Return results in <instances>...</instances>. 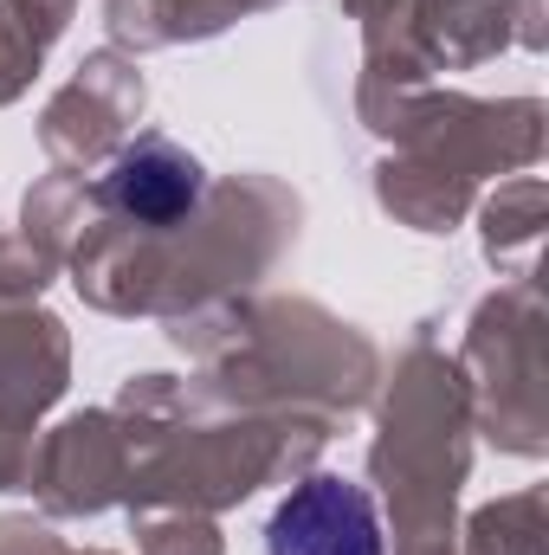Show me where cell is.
I'll use <instances>...</instances> for the list:
<instances>
[{
  "mask_svg": "<svg viewBox=\"0 0 549 555\" xmlns=\"http://www.w3.org/2000/svg\"><path fill=\"white\" fill-rule=\"evenodd\" d=\"M382 511L356 478H304L266 524V555H382Z\"/></svg>",
  "mask_w": 549,
  "mask_h": 555,
  "instance_id": "cell-1",
  "label": "cell"
},
{
  "mask_svg": "<svg viewBox=\"0 0 549 555\" xmlns=\"http://www.w3.org/2000/svg\"><path fill=\"white\" fill-rule=\"evenodd\" d=\"M207 194V168L168 137H137L104 168V207L137 227H181Z\"/></svg>",
  "mask_w": 549,
  "mask_h": 555,
  "instance_id": "cell-2",
  "label": "cell"
}]
</instances>
